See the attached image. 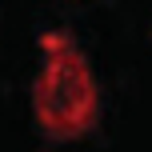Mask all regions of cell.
Segmentation results:
<instances>
[{
	"label": "cell",
	"instance_id": "obj_1",
	"mask_svg": "<svg viewBox=\"0 0 152 152\" xmlns=\"http://www.w3.org/2000/svg\"><path fill=\"white\" fill-rule=\"evenodd\" d=\"M32 116L56 144L84 140L100 120V84L72 32L40 36V72L32 80Z\"/></svg>",
	"mask_w": 152,
	"mask_h": 152
}]
</instances>
